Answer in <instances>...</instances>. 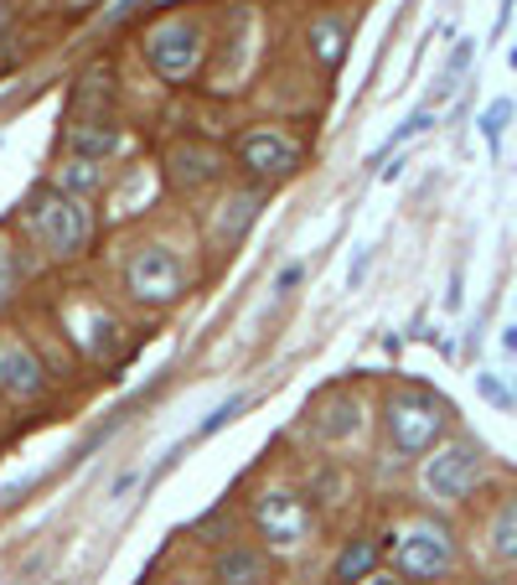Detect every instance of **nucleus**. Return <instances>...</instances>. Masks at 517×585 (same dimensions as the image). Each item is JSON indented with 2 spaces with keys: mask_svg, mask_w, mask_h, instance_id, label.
<instances>
[{
  "mask_svg": "<svg viewBox=\"0 0 517 585\" xmlns=\"http://www.w3.org/2000/svg\"><path fill=\"white\" fill-rule=\"evenodd\" d=\"M362 425H368L362 405H357L352 394H337L331 405H321V415L310 420V430H316V440H321V446H347V440L362 436Z\"/></svg>",
  "mask_w": 517,
  "mask_h": 585,
  "instance_id": "12",
  "label": "nucleus"
},
{
  "mask_svg": "<svg viewBox=\"0 0 517 585\" xmlns=\"http://www.w3.org/2000/svg\"><path fill=\"white\" fill-rule=\"evenodd\" d=\"M0 394H11V399H42L47 394L42 358L16 337H0Z\"/></svg>",
  "mask_w": 517,
  "mask_h": 585,
  "instance_id": "9",
  "label": "nucleus"
},
{
  "mask_svg": "<svg viewBox=\"0 0 517 585\" xmlns=\"http://www.w3.org/2000/svg\"><path fill=\"white\" fill-rule=\"evenodd\" d=\"M481 482V450L471 440H445V446L425 450V466H419V487L435 503H460Z\"/></svg>",
  "mask_w": 517,
  "mask_h": 585,
  "instance_id": "5",
  "label": "nucleus"
},
{
  "mask_svg": "<svg viewBox=\"0 0 517 585\" xmlns=\"http://www.w3.org/2000/svg\"><path fill=\"white\" fill-rule=\"evenodd\" d=\"M119 125L115 115H103V120H73L68 125V146H73V156H83V161H109L119 150Z\"/></svg>",
  "mask_w": 517,
  "mask_h": 585,
  "instance_id": "13",
  "label": "nucleus"
},
{
  "mask_svg": "<svg viewBox=\"0 0 517 585\" xmlns=\"http://www.w3.org/2000/svg\"><path fill=\"white\" fill-rule=\"evenodd\" d=\"M429 125H435V115H429V109H419V115H409V120H404V125H399V130H394V136H388V140H384V150H378V156H372V161H384L388 150H399V146H404V140H414V136H425Z\"/></svg>",
  "mask_w": 517,
  "mask_h": 585,
  "instance_id": "22",
  "label": "nucleus"
},
{
  "mask_svg": "<svg viewBox=\"0 0 517 585\" xmlns=\"http://www.w3.org/2000/svg\"><path fill=\"white\" fill-rule=\"evenodd\" d=\"M507 120H513V99H491V105H487V115H481V136H487V146H491V150L503 146Z\"/></svg>",
  "mask_w": 517,
  "mask_h": 585,
  "instance_id": "21",
  "label": "nucleus"
},
{
  "mask_svg": "<svg viewBox=\"0 0 517 585\" xmlns=\"http://www.w3.org/2000/svg\"><path fill=\"white\" fill-rule=\"evenodd\" d=\"M11 290H16V259L11 249H0V306L11 300Z\"/></svg>",
  "mask_w": 517,
  "mask_h": 585,
  "instance_id": "24",
  "label": "nucleus"
},
{
  "mask_svg": "<svg viewBox=\"0 0 517 585\" xmlns=\"http://www.w3.org/2000/svg\"><path fill=\"white\" fill-rule=\"evenodd\" d=\"M125 290L140 306H171L187 290V259L171 244H140L125 265Z\"/></svg>",
  "mask_w": 517,
  "mask_h": 585,
  "instance_id": "4",
  "label": "nucleus"
},
{
  "mask_svg": "<svg viewBox=\"0 0 517 585\" xmlns=\"http://www.w3.org/2000/svg\"><path fill=\"white\" fill-rule=\"evenodd\" d=\"M513 68H517V52H513Z\"/></svg>",
  "mask_w": 517,
  "mask_h": 585,
  "instance_id": "29",
  "label": "nucleus"
},
{
  "mask_svg": "<svg viewBox=\"0 0 517 585\" xmlns=\"http://www.w3.org/2000/svg\"><path fill=\"white\" fill-rule=\"evenodd\" d=\"M146 58H150V68H156L161 78H171V83L192 78L197 62H202V27L187 21V16H171V21H161V27H150Z\"/></svg>",
  "mask_w": 517,
  "mask_h": 585,
  "instance_id": "7",
  "label": "nucleus"
},
{
  "mask_svg": "<svg viewBox=\"0 0 517 585\" xmlns=\"http://www.w3.org/2000/svg\"><path fill=\"white\" fill-rule=\"evenodd\" d=\"M476 389H481V399H487V405L513 409V394H507V384L497 374H481V378H476Z\"/></svg>",
  "mask_w": 517,
  "mask_h": 585,
  "instance_id": "23",
  "label": "nucleus"
},
{
  "mask_svg": "<svg viewBox=\"0 0 517 585\" xmlns=\"http://www.w3.org/2000/svg\"><path fill=\"white\" fill-rule=\"evenodd\" d=\"M388 555H394V571L404 581H435V575H445L456 565V539L440 524H404L394 534Z\"/></svg>",
  "mask_w": 517,
  "mask_h": 585,
  "instance_id": "6",
  "label": "nucleus"
},
{
  "mask_svg": "<svg viewBox=\"0 0 517 585\" xmlns=\"http://www.w3.org/2000/svg\"><path fill=\"white\" fill-rule=\"evenodd\" d=\"M487 549H491V559H503V565H513L517 559V497H507L503 508L491 513Z\"/></svg>",
  "mask_w": 517,
  "mask_h": 585,
  "instance_id": "16",
  "label": "nucleus"
},
{
  "mask_svg": "<svg viewBox=\"0 0 517 585\" xmlns=\"http://www.w3.org/2000/svg\"><path fill=\"white\" fill-rule=\"evenodd\" d=\"M368 265H372V249H357L352 270H347V290H357V286H362V280H368Z\"/></svg>",
  "mask_w": 517,
  "mask_h": 585,
  "instance_id": "25",
  "label": "nucleus"
},
{
  "mask_svg": "<svg viewBox=\"0 0 517 585\" xmlns=\"http://www.w3.org/2000/svg\"><path fill=\"white\" fill-rule=\"evenodd\" d=\"M300 275H306V270H300V265H285V270H280V280H275V286H280V290H290V286H300Z\"/></svg>",
  "mask_w": 517,
  "mask_h": 585,
  "instance_id": "26",
  "label": "nucleus"
},
{
  "mask_svg": "<svg viewBox=\"0 0 517 585\" xmlns=\"http://www.w3.org/2000/svg\"><path fill=\"white\" fill-rule=\"evenodd\" d=\"M503 347H507V353H517V327H507V331H503Z\"/></svg>",
  "mask_w": 517,
  "mask_h": 585,
  "instance_id": "27",
  "label": "nucleus"
},
{
  "mask_svg": "<svg viewBox=\"0 0 517 585\" xmlns=\"http://www.w3.org/2000/svg\"><path fill=\"white\" fill-rule=\"evenodd\" d=\"M243 409H249V399H243V394H233V399H222V405L212 409V415H207L202 425H197V440H207V436H218L222 425H233L238 415H243Z\"/></svg>",
  "mask_w": 517,
  "mask_h": 585,
  "instance_id": "20",
  "label": "nucleus"
},
{
  "mask_svg": "<svg viewBox=\"0 0 517 585\" xmlns=\"http://www.w3.org/2000/svg\"><path fill=\"white\" fill-rule=\"evenodd\" d=\"M212 581L218 585H265L269 581V555L253 544H222L212 559Z\"/></svg>",
  "mask_w": 517,
  "mask_h": 585,
  "instance_id": "11",
  "label": "nucleus"
},
{
  "mask_svg": "<svg viewBox=\"0 0 517 585\" xmlns=\"http://www.w3.org/2000/svg\"><path fill=\"white\" fill-rule=\"evenodd\" d=\"M253 212H259V192H243V197H228L222 202V224H218V234H222V244H233L243 228L253 224Z\"/></svg>",
  "mask_w": 517,
  "mask_h": 585,
  "instance_id": "18",
  "label": "nucleus"
},
{
  "mask_svg": "<svg viewBox=\"0 0 517 585\" xmlns=\"http://www.w3.org/2000/svg\"><path fill=\"white\" fill-rule=\"evenodd\" d=\"M310 52L326 62V68H337L341 58H347V27H341L337 16H321V21H310Z\"/></svg>",
  "mask_w": 517,
  "mask_h": 585,
  "instance_id": "17",
  "label": "nucleus"
},
{
  "mask_svg": "<svg viewBox=\"0 0 517 585\" xmlns=\"http://www.w3.org/2000/svg\"><path fill=\"white\" fill-rule=\"evenodd\" d=\"M445 415H450V405H440L435 394L404 389V394H394V399L384 405V436H388V446L399 450V456H425V450L440 440Z\"/></svg>",
  "mask_w": 517,
  "mask_h": 585,
  "instance_id": "2",
  "label": "nucleus"
},
{
  "mask_svg": "<svg viewBox=\"0 0 517 585\" xmlns=\"http://www.w3.org/2000/svg\"><path fill=\"white\" fill-rule=\"evenodd\" d=\"M27 228L52 259H78L93 244V212L83 197L62 192V187H37L27 197Z\"/></svg>",
  "mask_w": 517,
  "mask_h": 585,
  "instance_id": "1",
  "label": "nucleus"
},
{
  "mask_svg": "<svg viewBox=\"0 0 517 585\" xmlns=\"http://www.w3.org/2000/svg\"><path fill=\"white\" fill-rule=\"evenodd\" d=\"M378 559H384V549L372 539H352L347 549L337 555V565H331V581L337 585H357V581H368L372 571H378Z\"/></svg>",
  "mask_w": 517,
  "mask_h": 585,
  "instance_id": "15",
  "label": "nucleus"
},
{
  "mask_svg": "<svg viewBox=\"0 0 517 585\" xmlns=\"http://www.w3.org/2000/svg\"><path fill=\"white\" fill-rule=\"evenodd\" d=\"M103 115H115V73L89 68L73 89V120H103Z\"/></svg>",
  "mask_w": 517,
  "mask_h": 585,
  "instance_id": "14",
  "label": "nucleus"
},
{
  "mask_svg": "<svg viewBox=\"0 0 517 585\" xmlns=\"http://www.w3.org/2000/svg\"><path fill=\"white\" fill-rule=\"evenodd\" d=\"M310 528H316V513L300 493L290 487H265L253 497V534L275 549V555H300L310 544Z\"/></svg>",
  "mask_w": 517,
  "mask_h": 585,
  "instance_id": "3",
  "label": "nucleus"
},
{
  "mask_svg": "<svg viewBox=\"0 0 517 585\" xmlns=\"http://www.w3.org/2000/svg\"><path fill=\"white\" fill-rule=\"evenodd\" d=\"M218 177H222V156L212 146L187 140V146H177L166 156V181H171L177 192H202V187H212Z\"/></svg>",
  "mask_w": 517,
  "mask_h": 585,
  "instance_id": "10",
  "label": "nucleus"
},
{
  "mask_svg": "<svg viewBox=\"0 0 517 585\" xmlns=\"http://www.w3.org/2000/svg\"><path fill=\"white\" fill-rule=\"evenodd\" d=\"M357 585H399V581H388V575H378V571H372L368 581H357Z\"/></svg>",
  "mask_w": 517,
  "mask_h": 585,
  "instance_id": "28",
  "label": "nucleus"
},
{
  "mask_svg": "<svg viewBox=\"0 0 517 585\" xmlns=\"http://www.w3.org/2000/svg\"><path fill=\"white\" fill-rule=\"evenodd\" d=\"M58 187H62V192H73V197L99 192V187H103L99 161H83V156H78V161H68V166H62V181H58Z\"/></svg>",
  "mask_w": 517,
  "mask_h": 585,
  "instance_id": "19",
  "label": "nucleus"
},
{
  "mask_svg": "<svg viewBox=\"0 0 517 585\" xmlns=\"http://www.w3.org/2000/svg\"><path fill=\"white\" fill-rule=\"evenodd\" d=\"M238 161L253 177H290L300 166V146L290 136H280V130H249L238 140Z\"/></svg>",
  "mask_w": 517,
  "mask_h": 585,
  "instance_id": "8",
  "label": "nucleus"
}]
</instances>
